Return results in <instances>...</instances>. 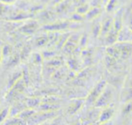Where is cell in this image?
I'll return each mask as SVG.
<instances>
[{"label":"cell","instance_id":"ba28073f","mask_svg":"<svg viewBox=\"0 0 132 125\" xmlns=\"http://www.w3.org/2000/svg\"><path fill=\"white\" fill-rule=\"evenodd\" d=\"M114 112H115V109H114L113 106L105 107V109H103V110L101 111V112H100V116H99L98 121H99L100 123L110 121V119L113 117Z\"/></svg>","mask_w":132,"mask_h":125},{"label":"cell","instance_id":"603a6c76","mask_svg":"<svg viewBox=\"0 0 132 125\" xmlns=\"http://www.w3.org/2000/svg\"><path fill=\"white\" fill-rule=\"evenodd\" d=\"M115 5H116V0H110L108 5H107V10H108V11H110L111 9H113Z\"/></svg>","mask_w":132,"mask_h":125},{"label":"cell","instance_id":"ffe728a7","mask_svg":"<svg viewBox=\"0 0 132 125\" xmlns=\"http://www.w3.org/2000/svg\"><path fill=\"white\" fill-rule=\"evenodd\" d=\"M100 13V9L99 7H93L92 9H90L88 12H87L86 15H87V18H93V17H96Z\"/></svg>","mask_w":132,"mask_h":125},{"label":"cell","instance_id":"d6986e66","mask_svg":"<svg viewBox=\"0 0 132 125\" xmlns=\"http://www.w3.org/2000/svg\"><path fill=\"white\" fill-rule=\"evenodd\" d=\"M9 111L10 108H5L2 111H0V124H3L6 121L9 116Z\"/></svg>","mask_w":132,"mask_h":125},{"label":"cell","instance_id":"ac0fdd59","mask_svg":"<svg viewBox=\"0 0 132 125\" xmlns=\"http://www.w3.org/2000/svg\"><path fill=\"white\" fill-rule=\"evenodd\" d=\"M105 64H106V66L108 68H113L117 65V59L113 58V57L110 56V55L107 54L106 58H105Z\"/></svg>","mask_w":132,"mask_h":125},{"label":"cell","instance_id":"4316f807","mask_svg":"<svg viewBox=\"0 0 132 125\" xmlns=\"http://www.w3.org/2000/svg\"><path fill=\"white\" fill-rule=\"evenodd\" d=\"M50 121H46V122L41 123V124H38V125H49L50 124Z\"/></svg>","mask_w":132,"mask_h":125},{"label":"cell","instance_id":"3957f363","mask_svg":"<svg viewBox=\"0 0 132 125\" xmlns=\"http://www.w3.org/2000/svg\"><path fill=\"white\" fill-rule=\"evenodd\" d=\"M112 98H113L112 89L109 85H107L105 87L104 91L102 92V93L100 95V97L98 98L96 103H94V107H96V108H105V107H108L111 103Z\"/></svg>","mask_w":132,"mask_h":125},{"label":"cell","instance_id":"52a82bcc","mask_svg":"<svg viewBox=\"0 0 132 125\" xmlns=\"http://www.w3.org/2000/svg\"><path fill=\"white\" fill-rule=\"evenodd\" d=\"M79 44V39H78L77 36H75V35H72V36H70L66 43L64 44V45L62 46V49L65 53H72L75 51L76 46Z\"/></svg>","mask_w":132,"mask_h":125},{"label":"cell","instance_id":"9c48e42d","mask_svg":"<svg viewBox=\"0 0 132 125\" xmlns=\"http://www.w3.org/2000/svg\"><path fill=\"white\" fill-rule=\"evenodd\" d=\"M118 43H132V31L128 27H121L118 34Z\"/></svg>","mask_w":132,"mask_h":125},{"label":"cell","instance_id":"e0dca14e","mask_svg":"<svg viewBox=\"0 0 132 125\" xmlns=\"http://www.w3.org/2000/svg\"><path fill=\"white\" fill-rule=\"evenodd\" d=\"M132 100V86H128V88L121 95V101L127 103Z\"/></svg>","mask_w":132,"mask_h":125},{"label":"cell","instance_id":"484cf974","mask_svg":"<svg viewBox=\"0 0 132 125\" xmlns=\"http://www.w3.org/2000/svg\"><path fill=\"white\" fill-rule=\"evenodd\" d=\"M111 121H107V122H102V123H99V125H111Z\"/></svg>","mask_w":132,"mask_h":125},{"label":"cell","instance_id":"5bb4252c","mask_svg":"<svg viewBox=\"0 0 132 125\" xmlns=\"http://www.w3.org/2000/svg\"><path fill=\"white\" fill-rule=\"evenodd\" d=\"M112 25H113V21H112V19H110V18L107 19V20L103 23L102 26H101V35H104L105 36H106V35L109 33V31L111 29Z\"/></svg>","mask_w":132,"mask_h":125},{"label":"cell","instance_id":"4fadbf2b","mask_svg":"<svg viewBox=\"0 0 132 125\" xmlns=\"http://www.w3.org/2000/svg\"><path fill=\"white\" fill-rule=\"evenodd\" d=\"M35 112V111L34 110V109L26 108L24 111H22V112L17 115V117H19L20 119H22L23 121H27V120H29Z\"/></svg>","mask_w":132,"mask_h":125},{"label":"cell","instance_id":"5b68a950","mask_svg":"<svg viewBox=\"0 0 132 125\" xmlns=\"http://www.w3.org/2000/svg\"><path fill=\"white\" fill-rule=\"evenodd\" d=\"M120 53V59L126 60L132 54V43H115Z\"/></svg>","mask_w":132,"mask_h":125},{"label":"cell","instance_id":"7c38bea8","mask_svg":"<svg viewBox=\"0 0 132 125\" xmlns=\"http://www.w3.org/2000/svg\"><path fill=\"white\" fill-rule=\"evenodd\" d=\"M107 54L113 57V58L117 59V60L120 59V53H119L118 47L115 45V44L108 46V48H107Z\"/></svg>","mask_w":132,"mask_h":125},{"label":"cell","instance_id":"83f0119b","mask_svg":"<svg viewBox=\"0 0 132 125\" xmlns=\"http://www.w3.org/2000/svg\"><path fill=\"white\" fill-rule=\"evenodd\" d=\"M99 121H96V122H94V123H92V124H90V125H99Z\"/></svg>","mask_w":132,"mask_h":125},{"label":"cell","instance_id":"d4e9b609","mask_svg":"<svg viewBox=\"0 0 132 125\" xmlns=\"http://www.w3.org/2000/svg\"><path fill=\"white\" fill-rule=\"evenodd\" d=\"M68 125H81V122H80L79 120H77V121H72V123H70V124H68Z\"/></svg>","mask_w":132,"mask_h":125},{"label":"cell","instance_id":"cb8c5ba5","mask_svg":"<svg viewBox=\"0 0 132 125\" xmlns=\"http://www.w3.org/2000/svg\"><path fill=\"white\" fill-rule=\"evenodd\" d=\"M127 27L132 31V13L128 15V26Z\"/></svg>","mask_w":132,"mask_h":125},{"label":"cell","instance_id":"6da1fadb","mask_svg":"<svg viewBox=\"0 0 132 125\" xmlns=\"http://www.w3.org/2000/svg\"><path fill=\"white\" fill-rule=\"evenodd\" d=\"M57 112H35L29 120H27L28 125H38L41 123L50 121L57 117Z\"/></svg>","mask_w":132,"mask_h":125},{"label":"cell","instance_id":"30bf717a","mask_svg":"<svg viewBox=\"0 0 132 125\" xmlns=\"http://www.w3.org/2000/svg\"><path fill=\"white\" fill-rule=\"evenodd\" d=\"M39 112H57L60 109V105L58 103H41L38 106Z\"/></svg>","mask_w":132,"mask_h":125},{"label":"cell","instance_id":"9a60e30c","mask_svg":"<svg viewBox=\"0 0 132 125\" xmlns=\"http://www.w3.org/2000/svg\"><path fill=\"white\" fill-rule=\"evenodd\" d=\"M122 116L123 117H129L132 116V100L129 101L125 103V105L122 109Z\"/></svg>","mask_w":132,"mask_h":125},{"label":"cell","instance_id":"2e32d148","mask_svg":"<svg viewBox=\"0 0 132 125\" xmlns=\"http://www.w3.org/2000/svg\"><path fill=\"white\" fill-rule=\"evenodd\" d=\"M41 103V101L40 99H38V98H33V99H28L27 101H26V108H29V109H34L35 110V108H36V107H38L39 105H40Z\"/></svg>","mask_w":132,"mask_h":125},{"label":"cell","instance_id":"277c9868","mask_svg":"<svg viewBox=\"0 0 132 125\" xmlns=\"http://www.w3.org/2000/svg\"><path fill=\"white\" fill-rule=\"evenodd\" d=\"M100 112H101L100 108H96V107L87 111V112L83 114L82 117L79 120L80 122H81V125H90V124H92V123L96 122V121H98V120H99Z\"/></svg>","mask_w":132,"mask_h":125},{"label":"cell","instance_id":"8992f818","mask_svg":"<svg viewBox=\"0 0 132 125\" xmlns=\"http://www.w3.org/2000/svg\"><path fill=\"white\" fill-rule=\"evenodd\" d=\"M84 103H85V100H83L82 98L73 99L72 101V103L69 104L66 112H67V114H69V115H74V114H76L81 110V108L83 106Z\"/></svg>","mask_w":132,"mask_h":125},{"label":"cell","instance_id":"8fae6325","mask_svg":"<svg viewBox=\"0 0 132 125\" xmlns=\"http://www.w3.org/2000/svg\"><path fill=\"white\" fill-rule=\"evenodd\" d=\"M68 26H69L68 22H58V23H54V24H50L49 26H45V29L50 30L51 32H57V31H62V30H65Z\"/></svg>","mask_w":132,"mask_h":125},{"label":"cell","instance_id":"7402d4cb","mask_svg":"<svg viewBox=\"0 0 132 125\" xmlns=\"http://www.w3.org/2000/svg\"><path fill=\"white\" fill-rule=\"evenodd\" d=\"M49 125H62V118L60 116H57L50 121Z\"/></svg>","mask_w":132,"mask_h":125},{"label":"cell","instance_id":"44dd1931","mask_svg":"<svg viewBox=\"0 0 132 125\" xmlns=\"http://www.w3.org/2000/svg\"><path fill=\"white\" fill-rule=\"evenodd\" d=\"M49 41V38L47 36H44V37H40V38L37 40V45L39 46H44Z\"/></svg>","mask_w":132,"mask_h":125},{"label":"cell","instance_id":"7a4b0ae2","mask_svg":"<svg viewBox=\"0 0 132 125\" xmlns=\"http://www.w3.org/2000/svg\"><path fill=\"white\" fill-rule=\"evenodd\" d=\"M106 86L107 83L104 80H102L99 83H97V85H95L94 88L90 92V93L87 95L86 99H85V103L87 105H90H90H94V103H96V101L100 97V95L102 93V92L104 91Z\"/></svg>","mask_w":132,"mask_h":125}]
</instances>
